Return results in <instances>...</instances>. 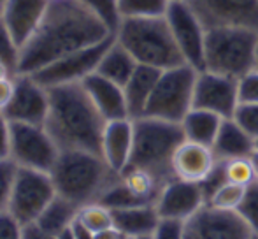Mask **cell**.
Masks as SVG:
<instances>
[{
	"instance_id": "obj_1",
	"label": "cell",
	"mask_w": 258,
	"mask_h": 239,
	"mask_svg": "<svg viewBox=\"0 0 258 239\" xmlns=\"http://www.w3.org/2000/svg\"><path fill=\"white\" fill-rule=\"evenodd\" d=\"M111 35L114 32L79 0H49L39 27L21 46L16 74H35L54 60Z\"/></svg>"
},
{
	"instance_id": "obj_2",
	"label": "cell",
	"mask_w": 258,
	"mask_h": 239,
	"mask_svg": "<svg viewBox=\"0 0 258 239\" xmlns=\"http://www.w3.org/2000/svg\"><path fill=\"white\" fill-rule=\"evenodd\" d=\"M49 90V113L44 127L60 150H85L100 155L105 119L86 93L83 83Z\"/></svg>"
},
{
	"instance_id": "obj_3",
	"label": "cell",
	"mask_w": 258,
	"mask_h": 239,
	"mask_svg": "<svg viewBox=\"0 0 258 239\" xmlns=\"http://www.w3.org/2000/svg\"><path fill=\"white\" fill-rule=\"evenodd\" d=\"M49 174L56 195L78 208L99 201L105 188L119 176L105 164L102 155L85 150H60Z\"/></svg>"
},
{
	"instance_id": "obj_4",
	"label": "cell",
	"mask_w": 258,
	"mask_h": 239,
	"mask_svg": "<svg viewBox=\"0 0 258 239\" xmlns=\"http://www.w3.org/2000/svg\"><path fill=\"white\" fill-rule=\"evenodd\" d=\"M181 123L141 116L134 119V148L130 164L151 172L162 185L174 180L172 158L183 144Z\"/></svg>"
},
{
	"instance_id": "obj_5",
	"label": "cell",
	"mask_w": 258,
	"mask_h": 239,
	"mask_svg": "<svg viewBox=\"0 0 258 239\" xmlns=\"http://www.w3.org/2000/svg\"><path fill=\"white\" fill-rule=\"evenodd\" d=\"M114 37L139 65L165 71L184 64L165 16L121 20Z\"/></svg>"
},
{
	"instance_id": "obj_6",
	"label": "cell",
	"mask_w": 258,
	"mask_h": 239,
	"mask_svg": "<svg viewBox=\"0 0 258 239\" xmlns=\"http://www.w3.org/2000/svg\"><path fill=\"white\" fill-rule=\"evenodd\" d=\"M258 30L244 27H216L206 34L204 71L241 79L256 69Z\"/></svg>"
},
{
	"instance_id": "obj_7",
	"label": "cell",
	"mask_w": 258,
	"mask_h": 239,
	"mask_svg": "<svg viewBox=\"0 0 258 239\" xmlns=\"http://www.w3.org/2000/svg\"><path fill=\"white\" fill-rule=\"evenodd\" d=\"M197 69L181 64L162 71L148 102L144 116L181 123L194 107V90Z\"/></svg>"
},
{
	"instance_id": "obj_8",
	"label": "cell",
	"mask_w": 258,
	"mask_h": 239,
	"mask_svg": "<svg viewBox=\"0 0 258 239\" xmlns=\"http://www.w3.org/2000/svg\"><path fill=\"white\" fill-rule=\"evenodd\" d=\"M60 148L44 125L9 122V155L18 167L51 172Z\"/></svg>"
},
{
	"instance_id": "obj_9",
	"label": "cell",
	"mask_w": 258,
	"mask_h": 239,
	"mask_svg": "<svg viewBox=\"0 0 258 239\" xmlns=\"http://www.w3.org/2000/svg\"><path fill=\"white\" fill-rule=\"evenodd\" d=\"M56 190L51 180V174L37 169L18 167L14 176L11 201L7 211L21 223L37 222L39 215L54 199Z\"/></svg>"
},
{
	"instance_id": "obj_10",
	"label": "cell",
	"mask_w": 258,
	"mask_h": 239,
	"mask_svg": "<svg viewBox=\"0 0 258 239\" xmlns=\"http://www.w3.org/2000/svg\"><path fill=\"white\" fill-rule=\"evenodd\" d=\"M165 20L172 32L176 46L184 64L197 71H204V48L207 28L195 14L188 2H170L165 13Z\"/></svg>"
},
{
	"instance_id": "obj_11",
	"label": "cell",
	"mask_w": 258,
	"mask_h": 239,
	"mask_svg": "<svg viewBox=\"0 0 258 239\" xmlns=\"http://www.w3.org/2000/svg\"><path fill=\"white\" fill-rule=\"evenodd\" d=\"M114 41V35L99 42V44L88 46V48L78 49L61 58L54 60L53 64L46 65L39 72L32 74L42 86L53 88L58 85H69V83H81L90 74L97 72L100 60H102L105 49Z\"/></svg>"
},
{
	"instance_id": "obj_12",
	"label": "cell",
	"mask_w": 258,
	"mask_h": 239,
	"mask_svg": "<svg viewBox=\"0 0 258 239\" xmlns=\"http://www.w3.org/2000/svg\"><path fill=\"white\" fill-rule=\"evenodd\" d=\"M2 113L11 123L44 125L49 113V90L32 74H16L13 99Z\"/></svg>"
},
{
	"instance_id": "obj_13",
	"label": "cell",
	"mask_w": 258,
	"mask_h": 239,
	"mask_svg": "<svg viewBox=\"0 0 258 239\" xmlns=\"http://www.w3.org/2000/svg\"><path fill=\"white\" fill-rule=\"evenodd\" d=\"M241 104L239 79L216 74L211 71H199L194 90V107L211 111L220 118H232Z\"/></svg>"
},
{
	"instance_id": "obj_14",
	"label": "cell",
	"mask_w": 258,
	"mask_h": 239,
	"mask_svg": "<svg viewBox=\"0 0 258 239\" xmlns=\"http://www.w3.org/2000/svg\"><path fill=\"white\" fill-rule=\"evenodd\" d=\"M204 27H244L258 30V0H188Z\"/></svg>"
},
{
	"instance_id": "obj_15",
	"label": "cell",
	"mask_w": 258,
	"mask_h": 239,
	"mask_svg": "<svg viewBox=\"0 0 258 239\" xmlns=\"http://www.w3.org/2000/svg\"><path fill=\"white\" fill-rule=\"evenodd\" d=\"M186 232L197 239H253L251 227L237 211L204 206L186 222Z\"/></svg>"
},
{
	"instance_id": "obj_16",
	"label": "cell",
	"mask_w": 258,
	"mask_h": 239,
	"mask_svg": "<svg viewBox=\"0 0 258 239\" xmlns=\"http://www.w3.org/2000/svg\"><path fill=\"white\" fill-rule=\"evenodd\" d=\"M155 206L160 218L188 222L206 206V195L201 183L174 178L162 187Z\"/></svg>"
},
{
	"instance_id": "obj_17",
	"label": "cell",
	"mask_w": 258,
	"mask_h": 239,
	"mask_svg": "<svg viewBox=\"0 0 258 239\" xmlns=\"http://www.w3.org/2000/svg\"><path fill=\"white\" fill-rule=\"evenodd\" d=\"M216 164L218 158L213 148L184 139L172 158V172L177 180L202 183L209 178Z\"/></svg>"
},
{
	"instance_id": "obj_18",
	"label": "cell",
	"mask_w": 258,
	"mask_h": 239,
	"mask_svg": "<svg viewBox=\"0 0 258 239\" xmlns=\"http://www.w3.org/2000/svg\"><path fill=\"white\" fill-rule=\"evenodd\" d=\"M49 0H6L0 18L18 46H23L39 27Z\"/></svg>"
},
{
	"instance_id": "obj_19",
	"label": "cell",
	"mask_w": 258,
	"mask_h": 239,
	"mask_svg": "<svg viewBox=\"0 0 258 239\" xmlns=\"http://www.w3.org/2000/svg\"><path fill=\"white\" fill-rule=\"evenodd\" d=\"M134 148V119L123 118L105 123L100 155L105 164L116 172H123L130 164Z\"/></svg>"
},
{
	"instance_id": "obj_20",
	"label": "cell",
	"mask_w": 258,
	"mask_h": 239,
	"mask_svg": "<svg viewBox=\"0 0 258 239\" xmlns=\"http://www.w3.org/2000/svg\"><path fill=\"white\" fill-rule=\"evenodd\" d=\"M81 83L105 122L130 118L123 86L109 81V79H105L104 76L97 74V72L90 74Z\"/></svg>"
},
{
	"instance_id": "obj_21",
	"label": "cell",
	"mask_w": 258,
	"mask_h": 239,
	"mask_svg": "<svg viewBox=\"0 0 258 239\" xmlns=\"http://www.w3.org/2000/svg\"><path fill=\"white\" fill-rule=\"evenodd\" d=\"M211 148H213L218 160L251 157V153L256 148V141L234 118H225Z\"/></svg>"
},
{
	"instance_id": "obj_22",
	"label": "cell",
	"mask_w": 258,
	"mask_h": 239,
	"mask_svg": "<svg viewBox=\"0 0 258 239\" xmlns=\"http://www.w3.org/2000/svg\"><path fill=\"white\" fill-rule=\"evenodd\" d=\"M160 74H162L160 69L148 67V65H137L132 78L123 86L130 119L144 116L148 102H150L151 95H153V90L156 86V81H158Z\"/></svg>"
},
{
	"instance_id": "obj_23",
	"label": "cell",
	"mask_w": 258,
	"mask_h": 239,
	"mask_svg": "<svg viewBox=\"0 0 258 239\" xmlns=\"http://www.w3.org/2000/svg\"><path fill=\"white\" fill-rule=\"evenodd\" d=\"M112 216H114V227H118L130 239L153 236L162 220L155 204H139L132 208L116 209L112 211Z\"/></svg>"
},
{
	"instance_id": "obj_24",
	"label": "cell",
	"mask_w": 258,
	"mask_h": 239,
	"mask_svg": "<svg viewBox=\"0 0 258 239\" xmlns=\"http://www.w3.org/2000/svg\"><path fill=\"white\" fill-rule=\"evenodd\" d=\"M137 65L139 64L130 55L128 49L123 44H119L114 37V41L105 49L102 60H100L99 67H97V74L104 76L105 79L116 83V85L125 86L126 81L132 78Z\"/></svg>"
},
{
	"instance_id": "obj_25",
	"label": "cell",
	"mask_w": 258,
	"mask_h": 239,
	"mask_svg": "<svg viewBox=\"0 0 258 239\" xmlns=\"http://www.w3.org/2000/svg\"><path fill=\"white\" fill-rule=\"evenodd\" d=\"M221 122H223V118L211 113V111L191 107L181 122V129H183L186 141H194V143L204 144V146H213Z\"/></svg>"
},
{
	"instance_id": "obj_26",
	"label": "cell",
	"mask_w": 258,
	"mask_h": 239,
	"mask_svg": "<svg viewBox=\"0 0 258 239\" xmlns=\"http://www.w3.org/2000/svg\"><path fill=\"white\" fill-rule=\"evenodd\" d=\"M78 206L72 204L71 201L60 197V195H54V199L46 206L44 211L39 215L35 223H39L48 232L58 236L63 230L71 229L74 220L78 218Z\"/></svg>"
},
{
	"instance_id": "obj_27",
	"label": "cell",
	"mask_w": 258,
	"mask_h": 239,
	"mask_svg": "<svg viewBox=\"0 0 258 239\" xmlns=\"http://www.w3.org/2000/svg\"><path fill=\"white\" fill-rule=\"evenodd\" d=\"M119 180L137 199H141L146 204H155L156 197L163 187L151 172L141 167H132V165H128L125 171L119 172Z\"/></svg>"
},
{
	"instance_id": "obj_28",
	"label": "cell",
	"mask_w": 258,
	"mask_h": 239,
	"mask_svg": "<svg viewBox=\"0 0 258 239\" xmlns=\"http://www.w3.org/2000/svg\"><path fill=\"white\" fill-rule=\"evenodd\" d=\"M169 0H118L121 20L128 18H160L165 16Z\"/></svg>"
},
{
	"instance_id": "obj_29",
	"label": "cell",
	"mask_w": 258,
	"mask_h": 239,
	"mask_svg": "<svg viewBox=\"0 0 258 239\" xmlns=\"http://www.w3.org/2000/svg\"><path fill=\"white\" fill-rule=\"evenodd\" d=\"M78 220L85 227H88L93 234L114 225V216L109 208L100 202H90L78 209Z\"/></svg>"
},
{
	"instance_id": "obj_30",
	"label": "cell",
	"mask_w": 258,
	"mask_h": 239,
	"mask_svg": "<svg viewBox=\"0 0 258 239\" xmlns=\"http://www.w3.org/2000/svg\"><path fill=\"white\" fill-rule=\"evenodd\" d=\"M97 202L104 204L105 208H109L111 211L132 208V206H139V204H146V202H143L141 199H137L136 195L123 185V181L119 180V176L114 183H111L107 188H105L104 194L100 195V199Z\"/></svg>"
},
{
	"instance_id": "obj_31",
	"label": "cell",
	"mask_w": 258,
	"mask_h": 239,
	"mask_svg": "<svg viewBox=\"0 0 258 239\" xmlns=\"http://www.w3.org/2000/svg\"><path fill=\"white\" fill-rule=\"evenodd\" d=\"M246 194V187L225 181L223 185L216 188L207 199V206H213L216 209H227V211H237Z\"/></svg>"
},
{
	"instance_id": "obj_32",
	"label": "cell",
	"mask_w": 258,
	"mask_h": 239,
	"mask_svg": "<svg viewBox=\"0 0 258 239\" xmlns=\"http://www.w3.org/2000/svg\"><path fill=\"white\" fill-rule=\"evenodd\" d=\"M221 162H223L225 180L230 181V183L241 185V187H249L256 180L251 157H237Z\"/></svg>"
},
{
	"instance_id": "obj_33",
	"label": "cell",
	"mask_w": 258,
	"mask_h": 239,
	"mask_svg": "<svg viewBox=\"0 0 258 239\" xmlns=\"http://www.w3.org/2000/svg\"><path fill=\"white\" fill-rule=\"evenodd\" d=\"M79 2L85 4L112 32H116V28L119 27V21H121L118 11V0H79Z\"/></svg>"
},
{
	"instance_id": "obj_34",
	"label": "cell",
	"mask_w": 258,
	"mask_h": 239,
	"mask_svg": "<svg viewBox=\"0 0 258 239\" xmlns=\"http://www.w3.org/2000/svg\"><path fill=\"white\" fill-rule=\"evenodd\" d=\"M237 213L251 227L253 234H258V180L253 181L249 187H246L244 199H242Z\"/></svg>"
},
{
	"instance_id": "obj_35",
	"label": "cell",
	"mask_w": 258,
	"mask_h": 239,
	"mask_svg": "<svg viewBox=\"0 0 258 239\" xmlns=\"http://www.w3.org/2000/svg\"><path fill=\"white\" fill-rule=\"evenodd\" d=\"M20 51L21 48L18 46V42L14 41V37L11 35L9 28L6 27V23L0 18V60L4 64H7L13 72H18V62H20Z\"/></svg>"
},
{
	"instance_id": "obj_36",
	"label": "cell",
	"mask_w": 258,
	"mask_h": 239,
	"mask_svg": "<svg viewBox=\"0 0 258 239\" xmlns=\"http://www.w3.org/2000/svg\"><path fill=\"white\" fill-rule=\"evenodd\" d=\"M18 165L9 157L0 158V211H7Z\"/></svg>"
},
{
	"instance_id": "obj_37",
	"label": "cell",
	"mask_w": 258,
	"mask_h": 239,
	"mask_svg": "<svg viewBox=\"0 0 258 239\" xmlns=\"http://www.w3.org/2000/svg\"><path fill=\"white\" fill-rule=\"evenodd\" d=\"M232 118H234L253 139L258 141V104L241 102Z\"/></svg>"
},
{
	"instance_id": "obj_38",
	"label": "cell",
	"mask_w": 258,
	"mask_h": 239,
	"mask_svg": "<svg viewBox=\"0 0 258 239\" xmlns=\"http://www.w3.org/2000/svg\"><path fill=\"white\" fill-rule=\"evenodd\" d=\"M186 237V222L162 218L153 232V239H184Z\"/></svg>"
},
{
	"instance_id": "obj_39",
	"label": "cell",
	"mask_w": 258,
	"mask_h": 239,
	"mask_svg": "<svg viewBox=\"0 0 258 239\" xmlns=\"http://www.w3.org/2000/svg\"><path fill=\"white\" fill-rule=\"evenodd\" d=\"M239 99L241 102L258 104V69H253L239 79Z\"/></svg>"
},
{
	"instance_id": "obj_40",
	"label": "cell",
	"mask_w": 258,
	"mask_h": 239,
	"mask_svg": "<svg viewBox=\"0 0 258 239\" xmlns=\"http://www.w3.org/2000/svg\"><path fill=\"white\" fill-rule=\"evenodd\" d=\"M21 225L9 211H0V239H21Z\"/></svg>"
},
{
	"instance_id": "obj_41",
	"label": "cell",
	"mask_w": 258,
	"mask_h": 239,
	"mask_svg": "<svg viewBox=\"0 0 258 239\" xmlns=\"http://www.w3.org/2000/svg\"><path fill=\"white\" fill-rule=\"evenodd\" d=\"M21 239H56V236L42 229L39 223H27L21 229Z\"/></svg>"
},
{
	"instance_id": "obj_42",
	"label": "cell",
	"mask_w": 258,
	"mask_h": 239,
	"mask_svg": "<svg viewBox=\"0 0 258 239\" xmlns=\"http://www.w3.org/2000/svg\"><path fill=\"white\" fill-rule=\"evenodd\" d=\"M14 93V76L13 78L0 79V111H4L9 106Z\"/></svg>"
},
{
	"instance_id": "obj_43",
	"label": "cell",
	"mask_w": 258,
	"mask_h": 239,
	"mask_svg": "<svg viewBox=\"0 0 258 239\" xmlns=\"http://www.w3.org/2000/svg\"><path fill=\"white\" fill-rule=\"evenodd\" d=\"M9 155V122L0 111V158Z\"/></svg>"
},
{
	"instance_id": "obj_44",
	"label": "cell",
	"mask_w": 258,
	"mask_h": 239,
	"mask_svg": "<svg viewBox=\"0 0 258 239\" xmlns=\"http://www.w3.org/2000/svg\"><path fill=\"white\" fill-rule=\"evenodd\" d=\"M71 230H72V234H74L76 239H93V236H95V234H93L88 227L83 225L78 218H76L74 223L71 225Z\"/></svg>"
},
{
	"instance_id": "obj_45",
	"label": "cell",
	"mask_w": 258,
	"mask_h": 239,
	"mask_svg": "<svg viewBox=\"0 0 258 239\" xmlns=\"http://www.w3.org/2000/svg\"><path fill=\"white\" fill-rule=\"evenodd\" d=\"M93 239H130V237H126L118 227L112 225V227H107V229L100 230V232H95Z\"/></svg>"
},
{
	"instance_id": "obj_46",
	"label": "cell",
	"mask_w": 258,
	"mask_h": 239,
	"mask_svg": "<svg viewBox=\"0 0 258 239\" xmlns=\"http://www.w3.org/2000/svg\"><path fill=\"white\" fill-rule=\"evenodd\" d=\"M13 76H16L13 72V69L9 67L7 64H4L2 60H0V79H6V78H13Z\"/></svg>"
},
{
	"instance_id": "obj_47",
	"label": "cell",
	"mask_w": 258,
	"mask_h": 239,
	"mask_svg": "<svg viewBox=\"0 0 258 239\" xmlns=\"http://www.w3.org/2000/svg\"><path fill=\"white\" fill-rule=\"evenodd\" d=\"M251 162H253V167H255V174L258 180V148H255V151L251 153Z\"/></svg>"
},
{
	"instance_id": "obj_48",
	"label": "cell",
	"mask_w": 258,
	"mask_h": 239,
	"mask_svg": "<svg viewBox=\"0 0 258 239\" xmlns=\"http://www.w3.org/2000/svg\"><path fill=\"white\" fill-rule=\"evenodd\" d=\"M56 239H76V237H74V234H72V230L67 229V230H63L61 234H58Z\"/></svg>"
},
{
	"instance_id": "obj_49",
	"label": "cell",
	"mask_w": 258,
	"mask_h": 239,
	"mask_svg": "<svg viewBox=\"0 0 258 239\" xmlns=\"http://www.w3.org/2000/svg\"><path fill=\"white\" fill-rule=\"evenodd\" d=\"M4 4H6V0H0V13H2V7H4Z\"/></svg>"
},
{
	"instance_id": "obj_50",
	"label": "cell",
	"mask_w": 258,
	"mask_h": 239,
	"mask_svg": "<svg viewBox=\"0 0 258 239\" xmlns=\"http://www.w3.org/2000/svg\"><path fill=\"white\" fill-rule=\"evenodd\" d=\"M136 239H153V236H143V237H136Z\"/></svg>"
},
{
	"instance_id": "obj_51",
	"label": "cell",
	"mask_w": 258,
	"mask_h": 239,
	"mask_svg": "<svg viewBox=\"0 0 258 239\" xmlns=\"http://www.w3.org/2000/svg\"><path fill=\"white\" fill-rule=\"evenodd\" d=\"M170 2H188V0H169V4Z\"/></svg>"
},
{
	"instance_id": "obj_52",
	"label": "cell",
	"mask_w": 258,
	"mask_h": 239,
	"mask_svg": "<svg viewBox=\"0 0 258 239\" xmlns=\"http://www.w3.org/2000/svg\"><path fill=\"white\" fill-rule=\"evenodd\" d=\"M256 69H258V44H256Z\"/></svg>"
},
{
	"instance_id": "obj_53",
	"label": "cell",
	"mask_w": 258,
	"mask_h": 239,
	"mask_svg": "<svg viewBox=\"0 0 258 239\" xmlns=\"http://www.w3.org/2000/svg\"><path fill=\"white\" fill-rule=\"evenodd\" d=\"M253 239H258V234H255V236H253Z\"/></svg>"
},
{
	"instance_id": "obj_54",
	"label": "cell",
	"mask_w": 258,
	"mask_h": 239,
	"mask_svg": "<svg viewBox=\"0 0 258 239\" xmlns=\"http://www.w3.org/2000/svg\"><path fill=\"white\" fill-rule=\"evenodd\" d=\"M256 148H258V141H256Z\"/></svg>"
}]
</instances>
